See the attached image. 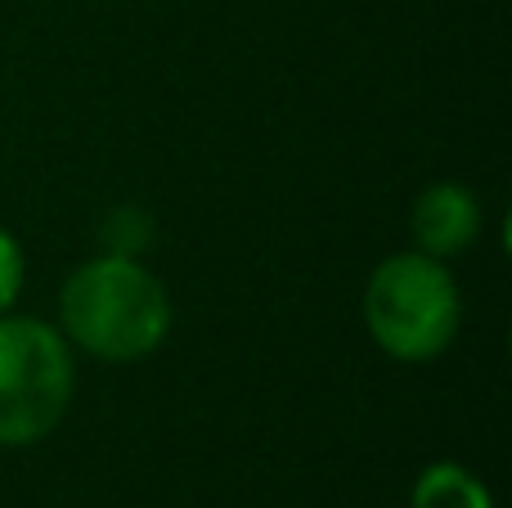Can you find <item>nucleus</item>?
Listing matches in <instances>:
<instances>
[{"mask_svg":"<svg viewBox=\"0 0 512 508\" xmlns=\"http://www.w3.org/2000/svg\"><path fill=\"white\" fill-rule=\"evenodd\" d=\"M63 329L99 360H140L167 338L171 302L131 257H99L63 284Z\"/></svg>","mask_w":512,"mask_h":508,"instance_id":"nucleus-1","label":"nucleus"},{"mask_svg":"<svg viewBox=\"0 0 512 508\" xmlns=\"http://www.w3.org/2000/svg\"><path fill=\"white\" fill-rule=\"evenodd\" d=\"M459 315L463 306L450 270L427 252L387 257L364 293V320L373 342L405 365L441 356L459 333Z\"/></svg>","mask_w":512,"mask_h":508,"instance_id":"nucleus-2","label":"nucleus"},{"mask_svg":"<svg viewBox=\"0 0 512 508\" xmlns=\"http://www.w3.org/2000/svg\"><path fill=\"white\" fill-rule=\"evenodd\" d=\"M72 401V351L59 329L0 315V446H32Z\"/></svg>","mask_w":512,"mask_h":508,"instance_id":"nucleus-3","label":"nucleus"},{"mask_svg":"<svg viewBox=\"0 0 512 508\" xmlns=\"http://www.w3.org/2000/svg\"><path fill=\"white\" fill-rule=\"evenodd\" d=\"M481 230V203L463 185H427L414 203V234L427 257H459Z\"/></svg>","mask_w":512,"mask_h":508,"instance_id":"nucleus-4","label":"nucleus"},{"mask_svg":"<svg viewBox=\"0 0 512 508\" xmlns=\"http://www.w3.org/2000/svg\"><path fill=\"white\" fill-rule=\"evenodd\" d=\"M414 508H490V491L459 464H432L414 482Z\"/></svg>","mask_w":512,"mask_h":508,"instance_id":"nucleus-5","label":"nucleus"},{"mask_svg":"<svg viewBox=\"0 0 512 508\" xmlns=\"http://www.w3.org/2000/svg\"><path fill=\"white\" fill-rule=\"evenodd\" d=\"M18 288H23V252H18V243L9 239L5 230H0V315L14 306Z\"/></svg>","mask_w":512,"mask_h":508,"instance_id":"nucleus-6","label":"nucleus"}]
</instances>
